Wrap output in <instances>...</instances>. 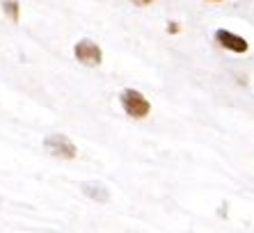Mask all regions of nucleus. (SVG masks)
Here are the masks:
<instances>
[{"label": "nucleus", "mask_w": 254, "mask_h": 233, "mask_svg": "<svg viewBox=\"0 0 254 233\" xmlns=\"http://www.w3.org/2000/svg\"><path fill=\"white\" fill-rule=\"evenodd\" d=\"M119 103L124 108V112L133 119H144V116L151 112V103L142 92L137 89H124L119 94Z\"/></svg>", "instance_id": "f257e3e1"}, {"label": "nucleus", "mask_w": 254, "mask_h": 233, "mask_svg": "<svg viewBox=\"0 0 254 233\" xmlns=\"http://www.w3.org/2000/svg\"><path fill=\"white\" fill-rule=\"evenodd\" d=\"M44 151L51 153L53 158H62V160H73L78 158V146L62 133H51L44 137Z\"/></svg>", "instance_id": "f03ea898"}, {"label": "nucleus", "mask_w": 254, "mask_h": 233, "mask_svg": "<svg viewBox=\"0 0 254 233\" xmlns=\"http://www.w3.org/2000/svg\"><path fill=\"white\" fill-rule=\"evenodd\" d=\"M73 58L85 66H99L101 62H103V51H101V46L96 41L80 39L76 46H73Z\"/></svg>", "instance_id": "7ed1b4c3"}, {"label": "nucleus", "mask_w": 254, "mask_h": 233, "mask_svg": "<svg viewBox=\"0 0 254 233\" xmlns=\"http://www.w3.org/2000/svg\"><path fill=\"white\" fill-rule=\"evenodd\" d=\"M215 41H218L222 48L231 51V53H245L250 48L248 39H243V37L234 35V32H229V30H222V28L215 32Z\"/></svg>", "instance_id": "20e7f679"}, {"label": "nucleus", "mask_w": 254, "mask_h": 233, "mask_svg": "<svg viewBox=\"0 0 254 233\" xmlns=\"http://www.w3.org/2000/svg\"><path fill=\"white\" fill-rule=\"evenodd\" d=\"M83 192L87 194V197H92V199H96V201H108L110 199V192H108V187L106 185H101V183H83Z\"/></svg>", "instance_id": "39448f33"}, {"label": "nucleus", "mask_w": 254, "mask_h": 233, "mask_svg": "<svg viewBox=\"0 0 254 233\" xmlns=\"http://www.w3.org/2000/svg\"><path fill=\"white\" fill-rule=\"evenodd\" d=\"M2 12L9 21L18 23V18H21V5H18V0H2Z\"/></svg>", "instance_id": "423d86ee"}, {"label": "nucleus", "mask_w": 254, "mask_h": 233, "mask_svg": "<svg viewBox=\"0 0 254 233\" xmlns=\"http://www.w3.org/2000/svg\"><path fill=\"white\" fill-rule=\"evenodd\" d=\"M133 5H137V7H147V5H151L154 0H130Z\"/></svg>", "instance_id": "0eeeda50"}, {"label": "nucleus", "mask_w": 254, "mask_h": 233, "mask_svg": "<svg viewBox=\"0 0 254 233\" xmlns=\"http://www.w3.org/2000/svg\"><path fill=\"white\" fill-rule=\"evenodd\" d=\"M167 30H170V32H179V23H170V28Z\"/></svg>", "instance_id": "6e6552de"}]
</instances>
